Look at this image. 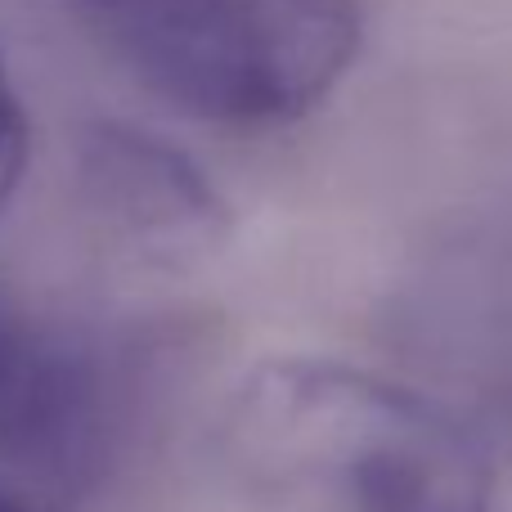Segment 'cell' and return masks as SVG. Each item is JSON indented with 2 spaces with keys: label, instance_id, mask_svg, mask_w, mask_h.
<instances>
[{
  "label": "cell",
  "instance_id": "cell-3",
  "mask_svg": "<svg viewBox=\"0 0 512 512\" xmlns=\"http://www.w3.org/2000/svg\"><path fill=\"white\" fill-rule=\"evenodd\" d=\"M391 346L472 432L512 436V203L445 221L387 301Z\"/></svg>",
  "mask_w": 512,
  "mask_h": 512
},
{
  "label": "cell",
  "instance_id": "cell-5",
  "mask_svg": "<svg viewBox=\"0 0 512 512\" xmlns=\"http://www.w3.org/2000/svg\"><path fill=\"white\" fill-rule=\"evenodd\" d=\"M95 423V396L68 351L0 301V459L68 463Z\"/></svg>",
  "mask_w": 512,
  "mask_h": 512
},
{
  "label": "cell",
  "instance_id": "cell-1",
  "mask_svg": "<svg viewBox=\"0 0 512 512\" xmlns=\"http://www.w3.org/2000/svg\"><path fill=\"white\" fill-rule=\"evenodd\" d=\"M221 450L270 512H499L481 436L418 382L342 360H261Z\"/></svg>",
  "mask_w": 512,
  "mask_h": 512
},
{
  "label": "cell",
  "instance_id": "cell-2",
  "mask_svg": "<svg viewBox=\"0 0 512 512\" xmlns=\"http://www.w3.org/2000/svg\"><path fill=\"white\" fill-rule=\"evenodd\" d=\"M63 9L135 86L234 135L306 122L364 45L360 0H63Z\"/></svg>",
  "mask_w": 512,
  "mask_h": 512
},
{
  "label": "cell",
  "instance_id": "cell-7",
  "mask_svg": "<svg viewBox=\"0 0 512 512\" xmlns=\"http://www.w3.org/2000/svg\"><path fill=\"white\" fill-rule=\"evenodd\" d=\"M0 512H32V504H27V499H18L14 490L0 486Z\"/></svg>",
  "mask_w": 512,
  "mask_h": 512
},
{
  "label": "cell",
  "instance_id": "cell-4",
  "mask_svg": "<svg viewBox=\"0 0 512 512\" xmlns=\"http://www.w3.org/2000/svg\"><path fill=\"white\" fill-rule=\"evenodd\" d=\"M90 216L153 265H203L230 243L234 212L180 144L131 122H95L77 144Z\"/></svg>",
  "mask_w": 512,
  "mask_h": 512
},
{
  "label": "cell",
  "instance_id": "cell-6",
  "mask_svg": "<svg viewBox=\"0 0 512 512\" xmlns=\"http://www.w3.org/2000/svg\"><path fill=\"white\" fill-rule=\"evenodd\" d=\"M27 158H32V126H27V108L18 86L9 81L5 63H0V216L14 203L18 185L27 176Z\"/></svg>",
  "mask_w": 512,
  "mask_h": 512
}]
</instances>
